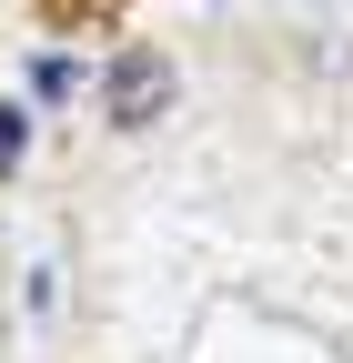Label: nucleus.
<instances>
[{
  "instance_id": "nucleus-1",
  "label": "nucleus",
  "mask_w": 353,
  "mask_h": 363,
  "mask_svg": "<svg viewBox=\"0 0 353 363\" xmlns=\"http://www.w3.org/2000/svg\"><path fill=\"white\" fill-rule=\"evenodd\" d=\"M101 91H111V121H121V131H142V121L172 111V61H162V51H121Z\"/></svg>"
},
{
  "instance_id": "nucleus-2",
  "label": "nucleus",
  "mask_w": 353,
  "mask_h": 363,
  "mask_svg": "<svg viewBox=\"0 0 353 363\" xmlns=\"http://www.w3.org/2000/svg\"><path fill=\"white\" fill-rule=\"evenodd\" d=\"M30 91H40V101H71V91H81V61L71 51H40L30 61Z\"/></svg>"
},
{
  "instance_id": "nucleus-3",
  "label": "nucleus",
  "mask_w": 353,
  "mask_h": 363,
  "mask_svg": "<svg viewBox=\"0 0 353 363\" xmlns=\"http://www.w3.org/2000/svg\"><path fill=\"white\" fill-rule=\"evenodd\" d=\"M21 121H30V111H11V101H0V172L21 162Z\"/></svg>"
}]
</instances>
